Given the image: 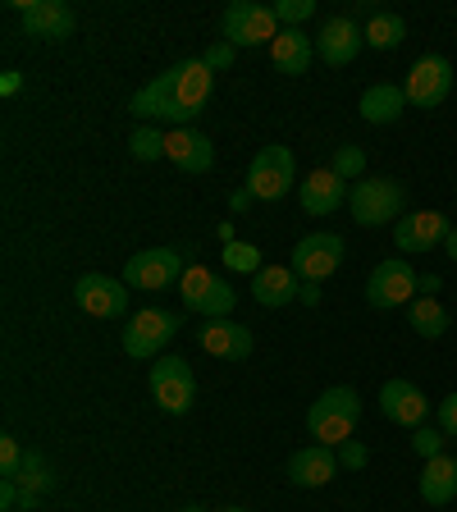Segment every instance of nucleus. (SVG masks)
Wrapping results in <instances>:
<instances>
[{
    "instance_id": "nucleus-4",
    "label": "nucleus",
    "mask_w": 457,
    "mask_h": 512,
    "mask_svg": "<svg viewBox=\"0 0 457 512\" xmlns=\"http://www.w3.org/2000/svg\"><path fill=\"white\" fill-rule=\"evenodd\" d=\"M220 32L229 46H275L279 28L275 5H252V0H234L220 19Z\"/></svg>"
},
{
    "instance_id": "nucleus-46",
    "label": "nucleus",
    "mask_w": 457,
    "mask_h": 512,
    "mask_svg": "<svg viewBox=\"0 0 457 512\" xmlns=\"http://www.w3.org/2000/svg\"><path fill=\"white\" fill-rule=\"evenodd\" d=\"M220 512H247V508H220Z\"/></svg>"
},
{
    "instance_id": "nucleus-23",
    "label": "nucleus",
    "mask_w": 457,
    "mask_h": 512,
    "mask_svg": "<svg viewBox=\"0 0 457 512\" xmlns=\"http://www.w3.org/2000/svg\"><path fill=\"white\" fill-rule=\"evenodd\" d=\"M311 55H316V42L302 28H284L275 37V46H270V60H275L279 74H307Z\"/></svg>"
},
{
    "instance_id": "nucleus-11",
    "label": "nucleus",
    "mask_w": 457,
    "mask_h": 512,
    "mask_svg": "<svg viewBox=\"0 0 457 512\" xmlns=\"http://www.w3.org/2000/svg\"><path fill=\"white\" fill-rule=\"evenodd\" d=\"M343 261V238L330 234V229H320V234H307L298 247H293V275L302 284H320V279H330Z\"/></svg>"
},
{
    "instance_id": "nucleus-1",
    "label": "nucleus",
    "mask_w": 457,
    "mask_h": 512,
    "mask_svg": "<svg viewBox=\"0 0 457 512\" xmlns=\"http://www.w3.org/2000/svg\"><path fill=\"white\" fill-rule=\"evenodd\" d=\"M211 92H215V69L197 55V60H179L174 69L151 78L147 87H138L128 110L138 119H165L174 128H192V119L211 106Z\"/></svg>"
},
{
    "instance_id": "nucleus-28",
    "label": "nucleus",
    "mask_w": 457,
    "mask_h": 512,
    "mask_svg": "<svg viewBox=\"0 0 457 512\" xmlns=\"http://www.w3.org/2000/svg\"><path fill=\"white\" fill-rule=\"evenodd\" d=\"M19 490H28V494H46V490H55V471H51V462L42 458V453H32L28 448V458H23V467H19Z\"/></svg>"
},
{
    "instance_id": "nucleus-45",
    "label": "nucleus",
    "mask_w": 457,
    "mask_h": 512,
    "mask_svg": "<svg viewBox=\"0 0 457 512\" xmlns=\"http://www.w3.org/2000/svg\"><path fill=\"white\" fill-rule=\"evenodd\" d=\"M183 512H206V508H197V503H192V508H183Z\"/></svg>"
},
{
    "instance_id": "nucleus-31",
    "label": "nucleus",
    "mask_w": 457,
    "mask_h": 512,
    "mask_svg": "<svg viewBox=\"0 0 457 512\" xmlns=\"http://www.w3.org/2000/svg\"><path fill=\"white\" fill-rule=\"evenodd\" d=\"M224 266L243 270V275H256V270H261V252H256L252 243H229L224 247Z\"/></svg>"
},
{
    "instance_id": "nucleus-10",
    "label": "nucleus",
    "mask_w": 457,
    "mask_h": 512,
    "mask_svg": "<svg viewBox=\"0 0 457 512\" xmlns=\"http://www.w3.org/2000/svg\"><path fill=\"white\" fill-rule=\"evenodd\" d=\"M183 256L174 247H147V252L128 256L124 266V284L128 288H142V293H160V288H170L183 279Z\"/></svg>"
},
{
    "instance_id": "nucleus-41",
    "label": "nucleus",
    "mask_w": 457,
    "mask_h": 512,
    "mask_svg": "<svg viewBox=\"0 0 457 512\" xmlns=\"http://www.w3.org/2000/svg\"><path fill=\"white\" fill-rule=\"evenodd\" d=\"M298 298L307 302V307H316V302H320V284H302V288H298Z\"/></svg>"
},
{
    "instance_id": "nucleus-37",
    "label": "nucleus",
    "mask_w": 457,
    "mask_h": 512,
    "mask_svg": "<svg viewBox=\"0 0 457 512\" xmlns=\"http://www.w3.org/2000/svg\"><path fill=\"white\" fill-rule=\"evenodd\" d=\"M439 430H444V435H457V389L439 403Z\"/></svg>"
},
{
    "instance_id": "nucleus-18",
    "label": "nucleus",
    "mask_w": 457,
    "mask_h": 512,
    "mask_svg": "<svg viewBox=\"0 0 457 512\" xmlns=\"http://www.w3.org/2000/svg\"><path fill=\"white\" fill-rule=\"evenodd\" d=\"M197 343H202L211 357H220V362H247L252 357V348H256V339H252V330L247 325H238V320H206V330L197 334Z\"/></svg>"
},
{
    "instance_id": "nucleus-32",
    "label": "nucleus",
    "mask_w": 457,
    "mask_h": 512,
    "mask_svg": "<svg viewBox=\"0 0 457 512\" xmlns=\"http://www.w3.org/2000/svg\"><path fill=\"white\" fill-rule=\"evenodd\" d=\"M23 458H28V453H23L19 439H14V435H0V480H14V476H19Z\"/></svg>"
},
{
    "instance_id": "nucleus-33",
    "label": "nucleus",
    "mask_w": 457,
    "mask_h": 512,
    "mask_svg": "<svg viewBox=\"0 0 457 512\" xmlns=\"http://www.w3.org/2000/svg\"><path fill=\"white\" fill-rule=\"evenodd\" d=\"M311 14H316V5H311V0H279V5H275L279 28H298V23H307Z\"/></svg>"
},
{
    "instance_id": "nucleus-35",
    "label": "nucleus",
    "mask_w": 457,
    "mask_h": 512,
    "mask_svg": "<svg viewBox=\"0 0 457 512\" xmlns=\"http://www.w3.org/2000/svg\"><path fill=\"white\" fill-rule=\"evenodd\" d=\"M334 453H339V467H348V471H362L366 462H371V453H366L362 439H343Z\"/></svg>"
},
{
    "instance_id": "nucleus-39",
    "label": "nucleus",
    "mask_w": 457,
    "mask_h": 512,
    "mask_svg": "<svg viewBox=\"0 0 457 512\" xmlns=\"http://www.w3.org/2000/svg\"><path fill=\"white\" fill-rule=\"evenodd\" d=\"M19 87H23V74H19V69H5V78H0V92H5V96H14V92H19Z\"/></svg>"
},
{
    "instance_id": "nucleus-29",
    "label": "nucleus",
    "mask_w": 457,
    "mask_h": 512,
    "mask_svg": "<svg viewBox=\"0 0 457 512\" xmlns=\"http://www.w3.org/2000/svg\"><path fill=\"white\" fill-rule=\"evenodd\" d=\"M128 147H133V156H138V160H160V156H165V133H160V128H151V124H142V128H133Z\"/></svg>"
},
{
    "instance_id": "nucleus-15",
    "label": "nucleus",
    "mask_w": 457,
    "mask_h": 512,
    "mask_svg": "<svg viewBox=\"0 0 457 512\" xmlns=\"http://www.w3.org/2000/svg\"><path fill=\"white\" fill-rule=\"evenodd\" d=\"M362 46H366V37H362V28H357V19H348V14H334V19L320 23L316 51H320V60L330 64V69H348Z\"/></svg>"
},
{
    "instance_id": "nucleus-30",
    "label": "nucleus",
    "mask_w": 457,
    "mask_h": 512,
    "mask_svg": "<svg viewBox=\"0 0 457 512\" xmlns=\"http://www.w3.org/2000/svg\"><path fill=\"white\" fill-rule=\"evenodd\" d=\"M330 170L339 174L343 183H348V179H362V170H366V151H362V147H339V151H334V160H330Z\"/></svg>"
},
{
    "instance_id": "nucleus-2",
    "label": "nucleus",
    "mask_w": 457,
    "mask_h": 512,
    "mask_svg": "<svg viewBox=\"0 0 457 512\" xmlns=\"http://www.w3.org/2000/svg\"><path fill=\"white\" fill-rule=\"evenodd\" d=\"M357 421H362V398H357V389H348V384L325 389L307 412L311 439H316V444H330V448H339L343 439H352Z\"/></svg>"
},
{
    "instance_id": "nucleus-43",
    "label": "nucleus",
    "mask_w": 457,
    "mask_h": 512,
    "mask_svg": "<svg viewBox=\"0 0 457 512\" xmlns=\"http://www.w3.org/2000/svg\"><path fill=\"white\" fill-rule=\"evenodd\" d=\"M444 252H448V261H457V229H448V238H444Z\"/></svg>"
},
{
    "instance_id": "nucleus-40",
    "label": "nucleus",
    "mask_w": 457,
    "mask_h": 512,
    "mask_svg": "<svg viewBox=\"0 0 457 512\" xmlns=\"http://www.w3.org/2000/svg\"><path fill=\"white\" fill-rule=\"evenodd\" d=\"M435 288H439V275H421V279H416V293H421V298H435Z\"/></svg>"
},
{
    "instance_id": "nucleus-20",
    "label": "nucleus",
    "mask_w": 457,
    "mask_h": 512,
    "mask_svg": "<svg viewBox=\"0 0 457 512\" xmlns=\"http://www.w3.org/2000/svg\"><path fill=\"white\" fill-rule=\"evenodd\" d=\"M448 229H453V224L439 211H416L394 224V243H398V252H430L435 243L448 238Z\"/></svg>"
},
{
    "instance_id": "nucleus-17",
    "label": "nucleus",
    "mask_w": 457,
    "mask_h": 512,
    "mask_svg": "<svg viewBox=\"0 0 457 512\" xmlns=\"http://www.w3.org/2000/svg\"><path fill=\"white\" fill-rule=\"evenodd\" d=\"M334 476H339V453H334L330 444H307L288 458V480H293L298 490H320V485H330Z\"/></svg>"
},
{
    "instance_id": "nucleus-42",
    "label": "nucleus",
    "mask_w": 457,
    "mask_h": 512,
    "mask_svg": "<svg viewBox=\"0 0 457 512\" xmlns=\"http://www.w3.org/2000/svg\"><path fill=\"white\" fill-rule=\"evenodd\" d=\"M252 202H256V197H252V192H247V188L229 197V206H234V211H247V206H252Z\"/></svg>"
},
{
    "instance_id": "nucleus-24",
    "label": "nucleus",
    "mask_w": 457,
    "mask_h": 512,
    "mask_svg": "<svg viewBox=\"0 0 457 512\" xmlns=\"http://www.w3.org/2000/svg\"><path fill=\"white\" fill-rule=\"evenodd\" d=\"M357 110H362L366 124H398L403 110H407V92L394 87V83H371L362 92V106Z\"/></svg>"
},
{
    "instance_id": "nucleus-12",
    "label": "nucleus",
    "mask_w": 457,
    "mask_h": 512,
    "mask_svg": "<svg viewBox=\"0 0 457 512\" xmlns=\"http://www.w3.org/2000/svg\"><path fill=\"white\" fill-rule=\"evenodd\" d=\"M448 87H453V64H448L444 55H421V60L412 64V74H407L403 92H407V106L435 110L448 96Z\"/></svg>"
},
{
    "instance_id": "nucleus-16",
    "label": "nucleus",
    "mask_w": 457,
    "mask_h": 512,
    "mask_svg": "<svg viewBox=\"0 0 457 512\" xmlns=\"http://www.w3.org/2000/svg\"><path fill=\"white\" fill-rule=\"evenodd\" d=\"M380 412L384 421H394V426H426L430 416V398L416 389L412 380H384L380 389Z\"/></svg>"
},
{
    "instance_id": "nucleus-9",
    "label": "nucleus",
    "mask_w": 457,
    "mask_h": 512,
    "mask_svg": "<svg viewBox=\"0 0 457 512\" xmlns=\"http://www.w3.org/2000/svg\"><path fill=\"white\" fill-rule=\"evenodd\" d=\"M288 188H293V151L270 142L247 165V192H252L256 202H279Z\"/></svg>"
},
{
    "instance_id": "nucleus-6",
    "label": "nucleus",
    "mask_w": 457,
    "mask_h": 512,
    "mask_svg": "<svg viewBox=\"0 0 457 512\" xmlns=\"http://www.w3.org/2000/svg\"><path fill=\"white\" fill-rule=\"evenodd\" d=\"M179 293H183V307L197 311V316H206V320H224L229 311H234V302H238L234 288L224 284L220 275H211L206 266H188V270H183Z\"/></svg>"
},
{
    "instance_id": "nucleus-27",
    "label": "nucleus",
    "mask_w": 457,
    "mask_h": 512,
    "mask_svg": "<svg viewBox=\"0 0 457 512\" xmlns=\"http://www.w3.org/2000/svg\"><path fill=\"white\" fill-rule=\"evenodd\" d=\"M407 325H412L421 339H444V334H448V311H444V302L416 298L412 307H407Z\"/></svg>"
},
{
    "instance_id": "nucleus-19",
    "label": "nucleus",
    "mask_w": 457,
    "mask_h": 512,
    "mask_svg": "<svg viewBox=\"0 0 457 512\" xmlns=\"http://www.w3.org/2000/svg\"><path fill=\"white\" fill-rule=\"evenodd\" d=\"M165 156H170L183 174H206L215 165V147L202 128H170V133H165Z\"/></svg>"
},
{
    "instance_id": "nucleus-8",
    "label": "nucleus",
    "mask_w": 457,
    "mask_h": 512,
    "mask_svg": "<svg viewBox=\"0 0 457 512\" xmlns=\"http://www.w3.org/2000/svg\"><path fill=\"white\" fill-rule=\"evenodd\" d=\"M151 398L170 416L192 412V403H197V375H192V366L183 357H156V366H151Z\"/></svg>"
},
{
    "instance_id": "nucleus-36",
    "label": "nucleus",
    "mask_w": 457,
    "mask_h": 512,
    "mask_svg": "<svg viewBox=\"0 0 457 512\" xmlns=\"http://www.w3.org/2000/svg\"><path fill=\"white\" fill-rule=\"evenodd\" d=\"M211 69H229V64L238 60V46H229V42H215V46H206V55H202Z\"/></svg>"
},
{
    "instance_id": "nucleus-22",
    "label": "nucleus",
    "mask_w": 457,
    "mask_h": 512,
    "mask_svg": "<svg viewBox=\"0 0 457 512\" xmlns=\"http://www.w3.org/2000/svg\"><path fill=\"white\" fill-rule=\"evenodd\" d=\"M298 275H293V266H261L252 275V298L261 302V307H288V302L298 298Z\"/></svg>"
},
{
    "instance_id": "nucleus-5",
    "label": "nucleus",
    "mask_w": 457,
    "mask_h": 512,
    "mask_svg": "<svg viewBox=\"0 0 457 512\" xmlns=\"http://www.w3.org/2000/svg\"><path fill=\"white\" fill-rule=\"evenodd\" d=\"M183 330V316L179 311H165V307H142L138 316L124 325V352L128 357H156L165 352V343H174V334Z\"/></svg>"
},
{
    "instance_id": "nucleus-3",
    "label": "nucleus",
    "mask_w": 457,
    "mask_h": 512,
    "mask_svg": "<svg viewBox=\"0 0 457 512\" xmlns=\"http://www.w3.org/2000/svg\"><path fill=\"white\" fill-rule=\"evenodd\" d=\"M352 220L366 224V229H380V224H398L407 206V188L398 179H357L348 192Z\"/></svg>"
},
{
    "instance_id": "nucleus-21",
    "label": "nucleus",
    "mask_w": 457,
    "mask_h": 512,
    "mask_svg": "<svg viewBox=\"0 0 457 512\" xmlns=\"http://www.w3.org/2000/svg\"><path fill=\"white\" fill-rule=\"evenodd\" d=\"M298 197H302V211H307V215H330V211H339V206H343L348 183H343L334 170H311L307 179H302Z\"/></svg>"
},
{
    "instance_id": "nucleus-26",
    "label": "nucleus",
    "mask_w": 457,
    "mask_h": 512,
    "mask_svg": "<svg viewBox=\"0 0 457 512\" xmlns=\"http://www.w3.org/2000/svg\"><path fill=\"white\" fill-rule=\"evenodd\" d=\"M362 37H366V46H375V51H398L403 37H407V23L398 19V14H389V10H375L371 19H366Z\"/></svg>"
},
{
    "instance_id": "nucleus-34",
    "label": "nucleus",
    "mask_w": 457,
    "mask_h": 512,
    "mask_svg": "<svg viewBox=\"0 0 457 512\" xmlns=\"http://www.w3.org/2000/svg\"><path fill=\"white\" fill-rule=\"evenodd\" d=\"M444 430L439 426H416V435H412V448L416 453H421V458H439V453H444Z\"/></svg>"
},
{
    "instance_id": "nucleus-25",
    "label": "nucleus",
    "mask_w": 457,
    "mask_h": 512,
    "mask_svg": "<svg viewBox=\"0 0 457 512\" xmlns=\"http://www.w3.org/2000/svg\"><path fill=\"white\" fill-rule=\"evenodd\" d=\"M421 499L435 503V508L457 499V458H448V453L426 458V471H421Z\"/></svg>"
},
{
    "instance_id": "nucleus-38",
    "label": "nucleus",
    "mask_w": 457,
    "mask_h": 512,
    "mask_svg": "<svg viewBox=\"0 0 457 512\" xmlns=\"http://www.w3.org/2000/svg\"><path fill=\"white\" fill-rule=\"evenodd\" d=\"M23 490H19V480H0V508H19Z\"/></svg>"
},
{
    "instance_id": "nucleus-7",
    "label": "nucleus",
    "mask_w": 457,
    "mask_h": 512,
    "mask_svg": "<svg viewBox=\"0 0 457 512\" xmlns=\"http://www.w3.org/2000/svg\"><path fill=\"white\" fill-rule=\"evenodd\" d=\"M416 270L407 256H389V261H380V266L371 270V279H366V302H371L375 311H394V307H412V293H416Z\"/></svg>"
},
{
    "instance_id": "nucleus-13",
    "label": "nucleus",
    "mask_w": 457,
    "mask_h": 512,
    "mask_svg": "<svg viewBox=\"0 0 457 512\" xmlns=\"http://www.w3.org/2000/svg\"><path fill=\"white\" fill-rule=\"evenodd\" d=\"M74 302L96 320H115L128 311V284L110 275H83L74 284Z\"/></svg>"
},
{
    "instance_id": "nucleus-14",
    "label": "nucleus",
    "mask_w": 457,
    "mask_h": 512,
    "mask_svg": "<svg viewBox=\"0 0 457 512\" xmlns=\"http://www.w3.org/2000/svg\"><path fill=\"white\" fill-rule=\"evenodd\" d=\"M28 37H46V42H64L74 32V10L64 0H14Z\"/></svg>"
},
{
    "instance_id": "nucleus-44",
    "label": "nucleus",
    "mask_w": 457,
    "mask_h": 512,
    "mask_svg": "<svg viewBox=\"0 0 457 512\" xmlns=\"http://www.w3.org/2000/svg\"><path fill=\"white\" fill-rule=\"evenodd\" d=\"M220 243H224V247H229V243H238V238H234V224H229V220L220 224Z\"/></svg>"
}]
</instances>
